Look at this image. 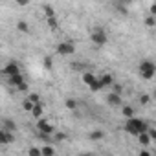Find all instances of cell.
Returning <instances> with one entry per match:
<instances>
[{"mask_svg": "<svg viewBox=\"0 0 156 156\" xmlns=\"http://www.w3.org/2000/svg\"><path fill=\"white\" fill-rule=\"evenodd\" d=\"M149 129V123L147 121H143V119H138V118H127V125H125V130L129 132V134H134V136H138L140 132H145Z\"/></svg>", "mask_w": 156, "mask_h": 156, "instance_id": "obj_1", "label": "cell"}, {"mask_svg": "<svg viewBox=\"0 0 156 156\" xmlns=\"http://www.w3.org/2000/svg\"><path fill=\"white\" fill-rule=\"evenodd\" d=\"M154 72H156V66H154L152 61H143L140 64V75L143 77V79H152Z\"/></svg>", "mask_w": 156, "mask_h": 156, "instance_id": "obj_2", "label": "cell"}, {"mask_svg": "<svg viewBox=\"0 0 156 156\" xmlns=\"http://www.w3.org/2000/svg\"><path fill=\"white\" fill-rule=\"evenodd\" d=\"M73 51H75V48H73V44H72V42H61V44L57 46V53H59V55H62V57L72 55Z\"/></svg>", "mask_w": 156, "mask_h": 156, "instance_id": "obj_3", "label": "cell"}, {"mask_svg": "<svg viewBox=\"0 0 156 156\" xmlns=\"http://www.w3.org/2000/svg\"><path fill=\"white\" fill-rule=\"evenodd\" d=\"M92 42L94 44H98V46H101V44H105L107 42V33L103 31V30H96L94 33H92Z\"/></svg>", "mask_w": 156, "mask_h": 156, "instance_id": "obj_4", "label": "cell"}, {"mask_svg": "<svg viewBox=\"0 0 156 156\" xmlns=\"http://www.w3.org/2000/svg\"><path fill=\"white\" fill-rule=\"evenodd\" d=\"M37 127H39V132H46V134H53V130H55L53 125L50 121H46V119H39Z\"/></svg>", "mask_w": 156, "mask_h": 156, "instance_id": "obj_5", "label": "cell"}, {"mask_svg": "<svg viewBox=\"0 0 156 156\" xmlns=\"http://www.w3.org/2000/svg\"><path fill=\"white\" fill-rule=\"evenodd\" d=\"M20 70H19V64L17 62H8L6 66H4V73L6 75H13V73H19Z\"/></svg>", "mask_w": 156, "mask_h": 156, "instance_id": "obj_6", "label": "cell"}, {"mask_svg": "<svg viewBox=\"0 0 156 156\" xmlns=\"http://www.w3.org/2000/svg\"><path fill=\"white\" fill-rule=\"evenodd\" d=\"M107 101H108V105L118 107V105H121V96H119V94H116V92H112V94H108V96H107Z\"/></svg>", "mask_w": 156, "mask_h": 156, "instance_id": "obj_7", "label": "cell"}, {"mask_svg": "<svg viewBox=\"0 0 156 156\" xmlns=\"http://www.w3.org/2000/svg\"><path fill=\"white\" fill-rule=\"evenodd\" d=\"M8 77H9V81H8V83H9L11 87H17L19 83L24 81V77L20 75V72H19V73H13V75H8Z\"/></svg>", "mask_w": 156, "mask_h": 156, "instance_id": "obj_8", "label": "cell"}, {"mask_svg": "<svg viewBox=\"0 0 156 156\" xmlns=\"http://www.w3.org/2000/svg\"><path fill=\"white\" fill-rule=\"evenodd\" d=\"M99 81H101V85H103V87H110V85L114 83V77H112L110 73H105V75L101 77Z\"/></svg>", "mask_w": 156, "mask_h": 156, "instance_id": "obj_9", "label": "cell"}, {"mask_svg": "<svg viewBox=\"0 0 156 156\" xmlns=\"http://www.w3.org/2000/svg\"><path fill=\"white\" fill-rule=\"evenodd\" d=\"M31 114L39 119L41 116H42V105L41 103H33V108H31Z\"/></svg>", "mask_w": 156, "mask_h": 156, "instance_id": "obj_10", "label": "cell"}, {"mask_svg": "<svg viewBox=\"0 0 156 156\" xmlns=\"http://www.w3.org/2000/svg\"><path fill=\"white\" fill-rule=\"evenodd\" d=\"M88 87H90V90H92V92H98V90H101V88H103V85H101V81L98 79V77H96V79H94Z\"/></svg>", "mask_w": 156, "mask_h": 156, "instance_id": "obj_11", "label": "cell"}, {"mask_svg": "<svg viewBox=\"0 0 156 156\" xmlns=\"http://www.w3.org/2000/svg\"><path fill=\"white\" fill-rule=\"evenodd\" d=\"M138 138H140V143H141V145H149V143H151V138H149L147 130H145V132H140Z\"/></svg>", "mask_w": 156, "mask_h": 156, "instance_id": "obj_12", "label": "cell"}, {"mask_svg": "<svg viewBox=\"0 0 156 156\" xmlns=\"http://www.w3.org/2000/svg\"><path fill=\"white\" fill-rule=\"evenodd\" d=\"M2 125H4V129H6V130H15V129H17V125H15V121H13V119H4V123H2Z\"/></svg>", "mask_w": 156, "mask_h": 156, "instance_id": "obj_13", "label": "cell"}, {"mask_svg": "<svg viewBox=\"0 0 156 156\" xmlns=\"http://www.w3.org/2000/svg\"><path fill=\"white\" fill-rule=\"evenodd\" d=\"M96 79V75L94 73H90V72H87V73H83V83H87V85H90L92 81Z\"/></svg>", "mask_w": 156, "mask_h": 156, "instance_id": "obj_14", "label": "cell"}, {"mask_svg": "<svg viewBox=\"0 0 156 156\" xmlns=\"http://www.w3.org/2000/svg\"><path fill=\"white\" fill-rule=\"evenodd\" d=\"M17 28H19V31H24V33L30 30V26H28L26 20H19V22H17Z\"/></svg>", "mask_w": 156, "mask_h": 156, "instance_id": "obj_15", "label": "cell"}, {"mask_svg": "<svg viewBox=\"0 0 156 156\" xmlns=\"http://www.w3.org/2000/svg\"><path fill=\"white\" fill-rule=\"evenodd\" d=\"M121 114H123L125 118H132V116H134V108L127 105V107H123V112H121Z\"/></svg>", "mask_w": 156, "mask_h": 156, "instance_id": "obj_16", "label": "cell"}, {"mask_svg": "<svg viewBox=\"0 0 156 156\" xmlns=\"http://www.w3.org/2000/svg\"><path fill=\"white\" fill-rule=\"evenodd\" d=\"M41 154L51 156V154H55V149H53V147H50V145H46V147H42V149H41Z\"/></svg>", "mask_w": 156, "mask_h": 156, "instance_id": "obj_17", "label": "cell"}, {"mask_svg": "<svg viewBox=\"0 0 156 156\" xmlns=\"http://www.w3.org/2000/svg\"><path fill=\"white\" fill-rule=\"evenodd\" d=\"M51 66H53V57L48 55V57L44 59V68H46V70H51Z\"/></svg>", "mask_w": 156, "mask_h": 156, "instance_id": "obj_18", "label": "cell"}, {"mask_svg": "<svg viewBox=\"0 0 156 156\" xmlns=\"http://www.w3.org/2000/svg\"><path fill=\"white\" fill-rule=\"evenodd\" d=\"M48 26H50L51 30H55V28L59 26V22H57V19H55V17H48Z\"/></svg>", "mask_w": 156, "mask_h": 156, "instance_id": "obj_19", "label": "cell"}, {"mask_svg": "<svg viewBox=\"0 0 156 156\" xmlns=\"http://www.w3.org/2000/svg\"><path fill=\"white\" fill-rule=\"evenodd\" d=\"M103 138V132L101 130H92L90 132V140H101Z\"/></svg>", "mask_w": 156, "mask_h": 156, "instance_id": "obj_20", "label": "cell"}, {"mask_svg": "<svg viewBox=\"0 0 156 156\" xmlns=\"http://www.w3.org/2000/svg\"><path fill=\"white\" fill-rule=\"evenodd\" d=\"M64 105H66V108H70V110H73V108L77 107L75 99H66V101H64Z\"/></svg>", "mask_w": 156, "mask_h": 156, "instance_id": "obj_21", "label": "cell"}, {"mask_svg": "<svg viewBox=\"0 0 156 156\" xmlns=\"http://www.w3.org/2000/svg\"><path fill=\"white\" fill-rule=\"evenodd\" d=\"M44 13H46V17H55V11L51 9V6H44Z\"/></svg>", "mask_w": 156, "mask_h": 156, "instance_id": "obj_22", "label": "cell"}, {"mask_svg": "<svg viewBox=\"0 0 156 156\" xmlns=\"http://www.w3.org/2000/svg\"><path fill=\"white\" fill-rule=\"evenodd\" d=\"M68 138V134H62V132H59V134H55L53 136V141H64Z\"/></svg>", "mask_w": 156, "mask_h": 156, "instance_id": "obj_23", "label": "cell"}, {"mask_svg": "<svg viewBox=\"0 0 156 156\" xmlns=\"http://www.w3.org/2000/svg\"><path fill=\"white\" fill-rule=\"evenodd\" d=\"M28 154H30V156H41V149H39V147H31V149L28 151Z\"/></svg>", "mask_w": 156, "mask_h": 156, "instance_id": "obj_24", "label": "cell"}, {"mask_svg": "<svg viewBox=\"0 0 156 156\" xmlns=\"http://www.w3.org/2000/svg\"><path fill=\"white\" fill-rule=\"evenodd\" d=\"M145 24H147L149 28H152V26L156 24V19H154V15H151V17H147V20H145Z\"/></svg>", "mask_w": 156, "mask_h": 156, "instance_id": "obj_25", "label": "cell"}, {"mask_svg": "<svg viewBox=\"0 0 156 156\" xmlns=\"http://www.w3.org/2000/svg\"><path fill=\"white\" fill-rule=\"evenodd\" d=\"M149 101H151V96H149V94H141V98H140V103H141V105H147Z\"/></svg>", "mask_w": 156, "mask_h": 156, "instance_id": "obj_26", "label": "cell"}, {"mask_svg": "<svg viewBox=\"0 0 156 156\" xmlns=\"http://www.w3.org/2000/svg\"><path fill=\"white\" fill-rule=\"evenodd\" d=\"M22 107H24V110H28V112H31V108H33V103H31L30 99H26V101L22 103Z\"/></svg>", "mask_w": 156, "mask_h": 156, "instance_id": "obj_27", "label": "cell"}, {"mask_svg": "<svg viewBox=\"0 0 156 156\" xmlns=\"http://www.w3.org/2000/svg\"><path fill=\"white\" fill-rule=\"evenodd\" d=\"M17 90H20V92H26V90H28V83H26V81L19 83V85H17Z\"/></svg>", "mask_w": 156, "mask_h": 156, "instance_id": "obj_28", "label": "cell"}, {"mask_svg": "<svg viewBox=\"0 0 156 156\" xmlns=\"http://www.w3.org/2000/svg\"><path fill=\"white\" fill-rule=\"evenodd\" d=\"M28 99H30L31 103H39V94H30Z\"/></svg>", "mask_w": 156, "mask_h": 156, "instance_id": "obj_29", "label": "cell"}, {"mask_svg": "<svg viewBox=\"0 0 156 156\" xmlns=\"http://www.w3.org/2000/svg\"><path fill=\"white\" fill-rule=\"evenodd\" d=\"M0 145H6V130H0Z\"/></svg>", "mask_w": 156, "mask_h": 156, "instance_id": "obj_30", "label": "cell"}, {"mask_svg": "<svg viewBox=\"0 0 156 156\" xmlns=\"http://www.w3.org/2000/svg\"><path fill=\"white\" fill-rule=\"evenodd\" d=\"M112 87H114V92H116V94H119V92L123 90V87H121V85H118V83H112Z\"/></svg>", "mask_w": 156, "mask_h": 156, "instance_id": "obj_31", "label": "cell"}, {"mask_svg": "<svg viewBox=\"0 0 156 156\" xmlns=\"http://www.w3.org/2000/svg\"><path fill=\"white\" fill-rule=\"evenodd\" d=\"M15 2H17L19 6H28V4H30V0H15Z\"/></svg>", "mask_w": 156, "mask_h": 156, "instance_id": "obj_32", "label": "cell"}, {"mask_svg": "<svg viewBox=\"0 0 156 156\" xmlns=\"http://www.w3.org/2000/svg\"><path fill=\"white\" fill-rule=\"evenodd\" d=\"M149 11H151V15H154V13H156V6H154V4H152V6H151V8H149Z\"/></svg>", "mask_w": 156, "mask_h": 156, "instance_id": "obj_33", "label": "cell"}, {"mask_svg": "<svg viewBox=\"0 0 156 156\" xmlns=\"http://www.w3.org/2000/svg\"><path fill=\"white\" fill-rule=\"evenodd\" d=\"M73 70H83V66H81L79 62H75V64H73Z\"/></svg>", "mask_w": 156, "mask_h": 156, "instance_id": "obj_34", "label": "cell"}, {"mask_svg": "<svg viewBox=\"0 0 156 156\" xmlns=\"http://www.w3.org/2000/svg\"><path fill=\"white\" fill-rule=\"evenodd\" d=\"M123 2H132V0H123Z\"/></svg>", "mask_w": 156, "mask_h": 156, "instance_id": "obj_35", "label": "cell"}]
</instances>
